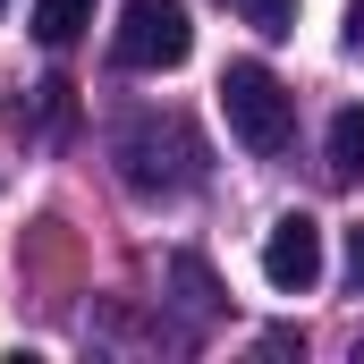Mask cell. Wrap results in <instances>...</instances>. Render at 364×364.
Here are the masks:
<instances>
[{
  "label": "cell",
  "mask_w": 364,
  "mask_h": 364,
  "mask_svg": "<svg viewBox=\"0 0 364 364\" xmlns=\"http://www.w3.org/2000/svg\"><path fill=\"white\" fill-rule=\"evenodd\" d=\"M110 51H119V68H144V77L186 68V51H195V17H186V0H119Z\"/></svg>",
  "instance_id": "1"
},
{
  "label": "cell",
  "mask_w": 364,
  "mask_h": 364,
  "mask_svg": "<svg viewBox=\"0 0 364 364\" xmlns=\"http://www.w3.org/2000/svg\"><path fill=\"white\" fill-rule=\"evenodd\" d=\"M220 110H229V136H237L246 153H279V144H288V85H279L263 60H229Z\"/></svg>",
  "instance_id": "2"
},
{
  "label": "cell",
  "mask_w": 364,
  "mask_h": 364,
  "mask_svg": "<svg viewBox=\"0 0 364 364\" xmlns=\"http://www.w3.org/2000/svg\"><path fill=\"white\" fill-rule=\"evenodd\" d=\"M263 279H272L279 296H305L314 279H322V220L314 212H279L272 237H263Z\"/></svg>",
  "instance_id": "3"
},
{
  "label": "cell",
  "mask_w": 364,
  "mask_h": 364,
  "mask_svg": "<svg viewBox=\"0 0 364 364\" xmlns=\"http://www.w3.org/2000/svg\"><path fill=\"white\" fill-rule=\"evenodd\" d=\"M85 26H93V0H34V34H43L51 51H68Z\"/></svg>",
  "instance_id": "4"
},
{
  "label": "cell",
  "mask_w": 364,
  "mask_h": 364,
  "mask_svg": "<svg viewBox=\"0 0 364 364\" xmlns=\"http://www.w3.org/2000/svg\"><path fill=\"white\" fill-rule=\"evenodd\" d=\"M331 170L339 178H364V110H339L331 119Z\"/></svg>",
  "instance_id": "5"
},
{
  "label": "cell",
  "mask_w": 364,
  "mask_h": 364,
  "mask_svg": "<svg viewBox=\"0 0 364 364\" xmlns=\"http://www.w3.org/2000/svg\"><path fill=\"white\" fill-rule=\"evenodd\" d=\"M246 17H255V34H296V0H246Z\"/></svg>",
  "instance_id": "6"
},
{
  "label": "cell",
  "mask_w": 364,
  "mask_h": 364,
  "mask_svg": "<svg viewBox=\"0 0 364 364\" xmlns=\"http://www.w3.org/2000/svg\"><path fill=\"white\" fill-rule=\"evenodd\" d=\"M348 279H356V288H364V220H356V229H348Z\"/></svg>",
  "instance_id": "7"
},
{
  "label": "cell",
  "mask_w": 364,
  "mask_h": 364,
  "mask_svg": "<svg viewBox=\"0 0 364 364\" xmlns=\"http://www.w3.org/2000/svg\"><path fill=\"white\" fill-rule=\"evenodd\" d=\"M348 43H364V0H348Z\"/></svg>",
  "instance_id": "8"
},
{
  "label": "cell",
  "mask_w": 364,
  "mask_h": 364,
  "mask_svg": "<svg viewBox=\"0 0 364 364\" xmlns=\"http://www.w3.org/2000/svg\"><path fill=\"white\" fill-rule=\"evenodd\" d=\"M0 9H9V0H0Z\"/></svg>",
  "instance_id": "9"
}]
</instances>
